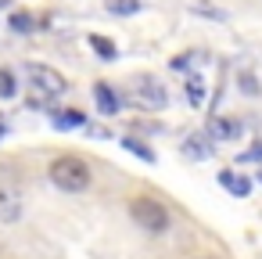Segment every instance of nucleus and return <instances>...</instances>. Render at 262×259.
I'll return each instance as SVG.
<instances>
[{"label":"nucleus","mask_w":262,"mask_h":259,"mask_svg":"<svg viewBox=\"0 0 262 259\" xmlns=\"http://www.w3.org/2000/svg\"><path fill=\"white\" fill-rule=\"evenodd\" d=\"M47 173H51V184L61 187V191H69V194L90 187V166H86L79 155H61V158H54Z\"/></svg>","instance_id":"obj_1"},{"label":"nucleus","mask_w":262,"mask_h":259,"mask_svg":"<svg viewBox=\"0 0 262 259\" xmlns=\"http://www.w3.org/2000/svg\"><path fill=\"white\" fill-rule=\"evenodd\" d=\"M129 216H133L147 234H165V227H169V212H165V205L155 202V198H133V202H129Z\"/></svg>","instance_id":"obj_2"},{"label":"nucleus","mask_w":262,"mask_h":259,"mask_svg":"<svg viewBox=\"0 0 262 259\" xmlns=\"http://www.w3.org/2000/svg\"><path fill=\"white\" fill-rule=\"evenodd\" d=\"M26 76H29V87L43 97H58V94L69 90V79L51 65H26Z\"/></svg>","instance_id":"obj_3"},{"label":"nucleus","mask_w":262,"mask_h":259,"mask_svg":"<svg viewBox=\"0 0 262 259\" xmlns=\"http://www.w3.org/2000/svg\"><path fill=\"white\" fill-rule=\"evenodd\" d=\"M133 101L140 105V108H147V112H158V108H165V87L155 79V76H140L137 83H133Z\"/></svg>","instance_id":"obj_4"},{"label":"nucleus","mask_w":262,"mask_h":259,"mask_svg":"<svg viewBox=\"0 0 262 259\" xmlns=\"http://www.w3.org/2000/svg\"><path fill=\"white\" fill-rule=\"evenodd\" d=\"M22 216V191L15 184H0V223H15Z\"/></svg>","instance_id":"obj_5"},{"label":"nucleus","mask_w":262,"mask_h":259,"mask_svg":"<svg viewBox=\"0 0 262 259\" xmlns=\"http://www.w3.org/2000/svg\"><path fill=\"white\" fill-rule=\"evenodd\" d=\"M244 133V123L241 119H226V115H215L208 123V137L212 141H237Z\"/></svg>","instance_id":"obj_6"},{"label":"nucleus","mask_w":262,"mask_h":259,"mask_svg":"<svg viewBox=\"0 0 262 259\" xmlns=\"http://www.w3.org/2000/svg\"><path fill=\"white\" fill-rule=\"evenodd\" d=\"M94 101H97V112L101 115H115L119 112V97L108 83H94Z\"/></svg>","instance_id":"obj_7"},{"label":"nucleus","mask_w":262,"mask_h":259,"mask_svg":"<svg viewBox=\"0 0 262 259\" xmlns=\"http://www.w3.org/2000/svg\"><path fill=\"white\" fill-rule=\"evenodd\" d=\"M219 184H223L233 198H248V191H251V180L241 176V173H233V169H223V173H219Z\"/></svg>","instance_id":"obj_8"},{"label":"nucleus","mask_w":262,"mask_h":259,"mask_svg":"<svg viewBox=\"0 0 262 259\" xmlns=\"http://www.w3.org/2000/svg\"><path fill=\"white\" fill-rule=\"evenodd\" d=\"M51 123H54L58 130H79V126L86 123V115H83L79 108H61V112H51Z\"/></svg>","instance_id":"obj_9"},{"label":"nucleus","mask_w":262,"mask_h":259,"mask_svg":"<svg viewBox=\"0 0 262 259\" xmlns=\"http://www.w3.org/2000/svg\"><path fill=\"white\" fill-rule=\"evenodd\" d=\"M205 141H208V137L194 133V137H187V148H183V151H187L190 158H208V155H212V144H205Z\"/></svg>","instance_id":"obj_10"},{"label":"nucleus","mask_w":262,"mask_h":259,"mask_svg":"<svg viewBox=\"0 0 262 259\" xmlns=\"http://www.w3.org/2000/svg\"><path fill=\"white\" fill-rule=\"evenodd\" d=\"M8 26H11V33H33V26H36V18H33L29 11H15V15L8 18Z\"/></svg>","instance_id":"obj_11"},{"label":"nucleus","mask_w":262,"mask_h":259,"mask_svg":"<svg viewBox=\"0 0 262 259\" xmlns=\"http://www.w3.org/2000/svg\"><path fill=\"white\" fill-rule=\"evenodd\" d=\"M90 47L101 54V62H115V54H119V51H115V44H112V40H104V36H90Z\"/></svg>","instance_id":"obj_12"},{"label":"nucleus","mask_w":262,"mask_h":259,"mask_svg":"<svg viewBox=\"0 0 262 259\" xmlns=\"http://www.w3.org/2000/svg\"><path fill=\"white\" fill-rule=\"evenodd\" d=\"M108 11L112 15H137L140 11V0H108Z\"/></svg>","instance_id":"obj_13"},{"label":"nucleus","mask_w":262,"mask_h":259,"mask_svg":"<svg viewBox=\"0 0 262 259\" xmlns=\"http://www.w3.org/2000/svg\"><path fill=\"white\" fill-rule=\"evenodd\" d=\"M18 94V83L11 76V69H0V97H15Z\"/></svg>","instance_id":"obj_14"},{"label":"nucleus","mask_w":262,"mask_h":259,"mask_svg":"<svg viewBox=\"0 0 262 259\" xmlns=\"http://www.w3.org/2000/svg\"><path fill=\"white\" fill-rule=\"evenodd\" d=\"M187 97H190V105H201V101H205V83H201L198 76L187 79Z\"/></svg>","instance_id":"obj_15"},{"label":"nucleus","mask_w":262,"mask_h":259,"mask_svg":"<svg viewBox=\"0 0 262 259\" xmlns=\"http://www.w3.org/2000/svg\"><path fill=\"white\" fill-rule=\"evenodd\" d=\"M122 144H126V151H133V155H140L144 162H155V151H151V148H144V144H140L137 137H126Z\"/></svg>","instance_id":"obj_16"},{"label":"nucleus","mask_w":262,"mask_h":259,"mask_svg":"<svg viewBox=\"0 0 262 259\" xmlns=\"http://www.w3.org/2000/svg\"><path fill=\"white\" fill-rule=\"evenodd\" d=\"M255 158H262V141H258L251 151H244V155H241V162H255Z\"/></svg>","instance_id":"obj_17"},{"label":"nucleus","mask_w":262,"mask_h":259,"mask_svg":"<svg viewBox=\"0 0 262 259\" xmlns=\"http://www.w3.org/2000/svg\"><path fill=\"white\" fill-rule=\"evenodd\" d=\"M241 83H244V94H258V87H255L251 76H241Z\"/></svg>","instance_id":"obj_18"},{"label":"nucleus","mask_w":262,"mask_h":259,"mask_svg":"<svg viewBox=\"0 0 262 259\" xmlns=\"http://www.w3.org/2000/svg\"><path fill=\"white\" fill-rule=\"evenodd\" d=\"M4 130H8V126H4V119H0V137H4Z\"/></svg>","instance_id":"obj_19"},{"label":"nucleus","mask_w":262,"mask_h":259,"mask_svg":"<svg viewBox=\"0 0 262 259\" xmlns=\"http://www.w3.org/2000/svg\"><path fill=\"white\" fill-rule=\"evenodd\" d=\"M8 4H11V0H0V8H8Z\"/></svg>","instance_id":"obj_20"},{"label":"nucleus","mask_w":262,"mask_h":259,"mask_svg":"<svg viewBox=\"0 0 262 259\" xmlns=\"http://www.w3.org/2000/svg\"><path fill=\"white\" fill-rule=\"evenodd\" d=\"M258 180H262V169H258Z\"/></svg>","instance_id":"obj_21"}]
</instances>
